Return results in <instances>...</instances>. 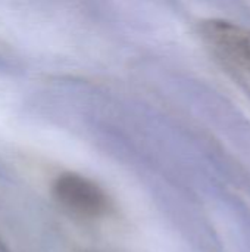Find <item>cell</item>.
Here are the masks:
<instances>
[{
    "label": "cell",
    "instance_id": "7a4b0ae2",
    "mask_svg": "<svg viewBox=\"0 0 250 252\" xmlns=\"http://www.w3.org/2000/svg\"><path fill=\"white\" fill-rule=\"evenodd\" d=\"M200 34L220 55L250 71V30L237 24L211 19L200 25Z\"/></svg>",
    "mask_w": 250,
    "mask_h": 252
},
{
    "label": "cell",
    "instance_id": "6da1fadb",
    "mask_svg": "<svg viewBox=\"0 0 250 252\" xmlns=\"http://www.w3.org/2000/svg\"><path fill=\"white\" fill-rule=\"evenodd\" d=\"M53 193L60 205L83 217H99L109 207L106 193L94 182L75 173L59 176L53 185Z\"/></svg>",
    "mask_w": 250,
    "mask_h": 252
}]
</instances>
